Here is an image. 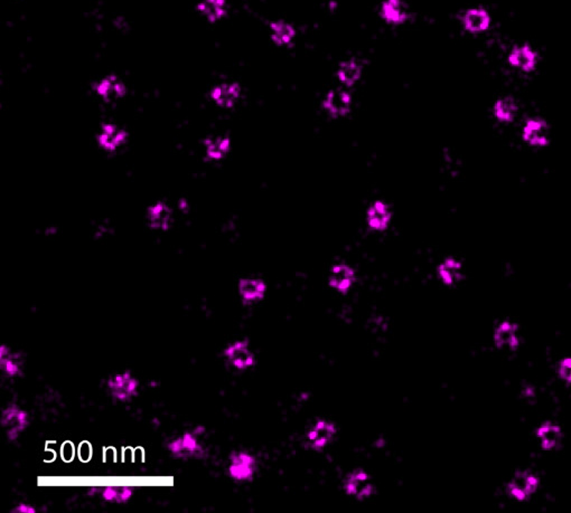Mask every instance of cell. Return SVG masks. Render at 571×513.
I'll use <instances>...</instances> for the list:
<instances>
[{"label": "cell", "instance_id": "obj_1", "mask_svg": "<svg viewBox=\"0 0 571 513\" xmlns=\"http://www.w3.org/2000/svg\"><path fill=\"white\" fill-rule=\"evenodd\" d=\"M339 436V426L333 419L318 417L305 432V444L312 452L320 453L327 450Z\"/></svg>", "mask_w": 571, "mask_h": 513}, {"label": "cell", "instance_id": "obj_2", "mask_svg": "<svg viewBox=\"0 0 571 513\" xmlns=\"http://www.w3.org/2000/svg\"><path fill=\"white\" fill-rule=\"evenodd\" d=\"M342 489L347 497L363 502L370 500L376 492V480L369 470L359 466L344 475Z\"/></svg>", "mask_w": 571, "mask_h": 513}, {"label": "cell", "instance_id": "obj_3", "mask_svg": "<svg viewBox=\"0 0 571 513\" xmlns=\"http://www.w3.org/2000/svg\"><path fill=\"white\" fill-rule=\"evenodd\" d=\"M176 224V213L168 200H153L145 209V225L155 234H166Z\"/></svg>", "mask_w": 571, "mask_h": 513}, {"label": "cell", "instance_id": "obj_4", "mask_svg": "<svg viewBox=\"0 0 571 513\" xmlns=\"http://www.w3.org/2000/svg\"><path fill=\"white\" fill-rule=\"evenodd\" d=\"M129 133L121 124L114 121H102L95 131L94 143L104 153L112 155L127 145Z\"/></svg>", "mask_w": 571, "mask_h": 513}, {"label": "cell", "instance_id": "obj_5", "mask_svg": "<svg viewBox=\"0 0 571 513\" xmlns=\"http://www.w3.org/2000/svg\"><path fill=\"white\" fill-rule=\"evenodd\" d=\"M242 94L244 89L240 83L231 79L215 82L209 90V99L212 104L223 111L236 109L240 104Z\"/></svg>", "mask_w": 571, "mask_h": 513}, {"label": "cell", "instance_id": "obj_6", "mask_svg": "<svg viewBox=\"0 0 571 513\" xmlns=\"http://www.w3.org/2000/svg\"><path fill=\"white\" fill-rule=\"evenodd\" d=\"M223 355L227 363L238 371L250 370L257 365V355L246 339L230 342L223 349Z\"/></svg>", "mask_w": 571, "mask_h": 513}, {"label": "cell", "instance_id": "obj_7", "mask_svg": "<svg viewBox=\"0 0 571 513\" xmlns=\"http://www.w3.org/2000/svg\"><path fill=\"white\" fill-rule=\"evenodd\" d=\"M233 141L224 132H211L202 140L204 158L210 162H221L232 150Z\"/></svg>", "mask_w": 571, "mask_h": 513}, {"label": "cell", "instance_id": "obj_8", "mask_svg": "<svg viewBox=\"0 0 571 513\" xmlns=\"http://www.w3.org/2000/svg\"><path fill=\"white\" fill-rule=\"evenodd\" d=\"M259 470L257 456L248 451L233 453L229 464V474L234 481H251Z\"/></svg>", "mask_w": 571, "mask_h": 513}, {"label": "cell", "instance_id": "obj_9", "mask_svg": "<svg viewBox=\"0 0 571 513\" xmlns=\"http://www.w3.org/2000/svg\"><path fill=\"white\" fill-rule=\"evenodd\" d=\"M357 270L351 264L337 262L330 267L327 275L328 287L341 295L349 294L357 285Z\"/></svg>", "mask_w": 571, "mask_h": 513}, {"label": "cell", "instance_id": "obj_10", "mask_svg": "<svg viewBox=\"0 0 571 513\" xmlns=\"http://www.w3.org/2000/svg\"><path fill=\"white\" fill-rule=\"evenodd\" d=\"M240 300L246 306H252L265 300L268 292V285L265 280L259 277L244 275L238 280L236 285Z\"/></svg>", "mask_w": 571, "mask_h": 513}, {"label": "cell", "instance_id": "obj_11", "mask_svg": "<svg viewBox=\"0 0 571 513\" xmlns=\"http://www.w3.org/2000/svg\"><path fill=\"white\" fill-rule=\"evenodd\" d=\"M107 388L114 399L124 402L131 399L137 394L139 382L130 371H121L109 377Z\"/></svg>", "mask_w": 571, "mask_h": 513}, {"label": "cell", "instance_id": "obj_12", "mask_svg": "<svg viewBox=\"0 0 571 513\" xmlns=\"http://www.w3.org/2000/svg\"><path fill=\"white\" fill-rule=\"evenodd\" d=\"M322 106L332 118H344L352 112V95L347 91L332 89L324 96Z\"/></svg>", "mask_w": 571, "mask_h": 513}, {"label": "cell", "instance_id": "obj_13", "mask_svg": "<svg viewBox=\"0 0 571 513\" xmlns=\"http://www.w3.org/2000/svg\"><path fill=\"white\" fill-rule=\"evenodd\" d=\"M392 221V211L389 204L382 199H376L369 206L366 211V223L373 232H386Z\"/></svg>", "mask_w": 571, "mask_h": 513}, {"label": "cell", "instance_id": "obj_14", "mask_svg": "<svg viewBox=\"0 0 571 513\" xmlns=\"http://www.w3.org/2000/svg\"><path fill=\"white\" fill-rule=\"evenodd\" d=\"M539 487V479L531 472H518L509 483L511 495L518 501H526Z\"/></svg>", "mask_w": 571, "mask_h": 513}, {"label": "cell", "instance_id": "obj_15", "mask_svg": "<svg viewBox=\"0 0 571 513\" xmlns=\"http://www.w3.org/2000/svg\"><path fill=\"white\" fill-rule=\"evenodd\" d=\"M0 367L4 376L18 378L24 374V358L13 348L3 345L0 348Z\"/></svg>", "mask_w": 571, "mask_h": 513}, {"label": "cell", "instance_id": "obj_16", "mask_svg": "<svg viewBox=\"0 0 571 513\" xmlns=\"http://www.w3.org/2000/svg\"><path fill=\"white\" fill-rule=\"evenodd\" d=\"M437 277L446 287L458 285L464 277V266L459 260L452 256L445 258L437 266Z\"/></svg>", "mask_w": 571, "mask_h": 513}, {"label": "cell", "instance_id": "obj_17", "mask_svg": "<svg viewBox=\"0 0 571 513\" xmlns=\"http://www.w3.org/2000/svg\"><path fill=\"white\" fill-rule=\"evenodd\" d=\"M196 11L210 24H217L228 16L229 1L227 0H197Z\"/></svg>", "mask_w": 571, "mask_h": 513}, {"label": "cell", "instance_id": "obj_18", "mask_svg": "<svg viewBox=\"0 0 571 513\" xmlns=\"http://www.w3.org/2000/svg\"><path fill=\"white\" fill-rule=\"evenodd\" d=\"M28 416L26 412L21 411L16 406H9L3 412V426L9 437L18 436L21 431L26 429Z\"/></svg>", "mask_w": 571, "mask_h": 513}, {"label": "cell", "instance_id": "obj_19", "mask_svg": "<svg viewBox=\"0 0 571 513\" xmlns=\"http://www.w3.org/2000/svg\"><path fill=\"white\" fill-rule=\"evenodd\" d=\"M493 339H494L496 347L500 349H506V351L516 349L520 345L518 326L510 321L501 322L495 329Z\"/></svg>", "mask_w": 571, "mask_h": 513}, {"label": "cell", "instance_id": "obj_20", "mask_svg": "<svg viewBox=\"0 0 571 513\" xmlns=\"http://www.w3.org/2000/svg\"><path fill=\"white\" fill-rule=\"evenodd\" d=\"M522 139L526 143L535 147H545L549 143L548 139V126L540 118H530L524 124Z\"/></svg>", "mask_w": 571, "mask_h": 513}, {"label": "cell", "instance_id": "obj_21", "mask_svg": "<svg viewBox=\"0 0 571 513\" xmlns=\"http://www.w3.org/2000/svg\"><path fill=\"white\" fill-rule=\"evenodd\" d=\"M508 61L511 65L518 67L521 71L530 72L537 66L538 55L531 46L524 44L511 50Z\"/></svg>", "mask_w": 571, "mask_h": 513}, {"label": "cell", "instance_id": "obj_22", "mask_svg": "<svg viewBox=\"0 0 571 513\" xmlns=\"http://www.w3.org/2000/svg\"><path fill=\"white\" fill-rule=\"evenodd\" d=\"M381 17L389 24H405L410 17L409 9L401 0H386L381 5Z\"/></svg>", "mask_w": 571, "mask_h": 513}, {"label": "cell", "instance_id": "obj_23", "mask_svg": "<svg viewBox=\"0 0 571 513\" xmlns=\"http://www.w3.org/2000/svg\"><path fill=\"white\" fill-rule=\"evenodd\" d=\"M491 15L483 7L468 9L463 15L462 23L466 31L471 33L484 32L491 25Z\"/></svg>", "mask_w": 571, "mask_h": 513}, {"label": "cell", "instance_id": "obj_24", "mask_svg": "<svg viewBox=\"0 0 571 513\" xmlns=\"http://www.w3.org/2000/svg\"><path fill=\"white\" fill-rule=\"evenodd\" d=\"M270 38L278 46H289L296 37V28L288 21H273L269 24Z\"/></svg>", "mask_w": 571, "mask_h": 513}, {"label": "cell", "instance_id": "obj_25", "mask_svg": "<svg viewBox=\"0 0 571 513\" xmlns=\"http://www.w3.org/2000/svg\"><path fill=\"white\" fill-rule=\"evenodd\" d=\"M537 436L543 450H555V448H559V445L562 442V429L557 424H543L537 429Z\"/></svg>", "mask_w": 571, "mask_h": 513}, {"label": "cell", "instance_id": "obj_26", "mask_svg": "<svg viewBox=\"0 0 571 513\" xmlns=\"http://www.w3.org/2000/svg\"><path fill=\"white\" fill-rule=\"evenodd\" d=\"M362 73V66L359 61L345 60L339 64V69L336 70V77L344 85L352 87L360 81Z\"/></svg>", "mask_w": 571, "mask_h": 513}, {"label": "cell", "instance_id": "obj_27", "mask_svg": "<svg viewBox=\"0 0 571 513\" xmlns=\"http://www.w3.org/2000/svg\"><path fill=\"white\" fill-rule=\"evenodd\" d=\"M516 102L511 98H502L497 100L494 106V114L500 121L510 122L516 114Z\"/></svg>", "mask_w": 571, "mask_h": 513}, {"label": "cell", "instance_id": "obj_28", "mask_svg": "<svg viewBox=\"0 0 571 513\" xmlns=\"http://www.w3.org/2000/svg\"><path fill=\"white\" fill-rule=\"evenodd\" d=\"M558 374L563 382L571 384V357H567L561 361L558 367Z\"/></svg>", "mask_w": 571, "mask_h": 513}]
</instances>
